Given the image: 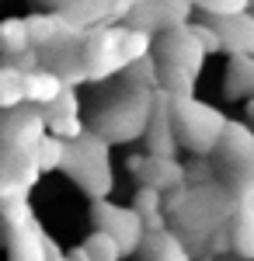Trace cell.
<instances>
[{
  "instance_id": "cell-1",
  "label": "cell",
  "mask_w": 254,
  "mask_h": 261,
  "mask_svg": "<svg viewBox=\"0 0 254 261\" xmlns=\"http://www.w3.org/2000/svg\"><path fill=\"white\" fill-rule=\"evenodd\" d=\"M154 42H157L154 35L133 32L125 24L87 32L80 42V63H84L87 81H108L115 73H125L139 60L154 56Z\"/></svg>"
},
{
  "instance_id": "cell-3",
  "label": "cell",
  "mask_w": 254,
  "mask_h": 261,
  "mask_svg": "<svg viewBox=\"0 0 254 261\" xmlns=\"http://www.w3.org/2000/svg\"><path fill=\"white\" fill-rule=\"evenodd\" d=\"M171 119H174L177 146L192 150L198 157H213L230 129V119L219 108L198 98H171Z\"/></svg>"
},
{
  "instance_id": "cell-23",
  "label": "cell",
  "mask_w": 254,
  "mask_h": 261,
  "mask_svg": "<svg viewBox=\"0 0 254 261\" xmlns=\"http://www.w3.org/2000/svg\"><path fill=\"white\" fill-rule=\"evenodd\" d=\"M0 220L7 223V230H18V226L35 223L28 195H0Z\"/></svg>"
},
{
  "instance_id": "cell-16",
  "label": "cell",
  "mask_w": 254,
  "mask_h": 261,
  "mask_svg": "<svg viewBox=\"0 0 254 261\" xmlns=\"http://www.w3.org/2000/svg\"><path fill=\"white\" fill-rule=\"evenodd\" d=\"M66 91H70V87L63 84V77L53 73V70H45V66L24 77V105H32V108H39V112H45L49 105H56Z\"/></svg>"
},
{
  "instance_id": "cell-11",
  "label": "cell",
  "mask_w": 254,
  "mask_h": 261,
  "mask_svg": "<svg viewBox=\"0 0 254 261\" xmlns=\"http://www.w3.org/2000/svg\"><path fill=\"white\" fill-rule=\"evenodd\" d=\"M146 153L150 157H164V161H177V133H174V119H171V98L164 91H157L154 101V119L146 129Z\"/></svg>"
},
{
  "instance_id": "cell-29",
  "label": "cell",
  "mask_w": 254,
  "mask_h": 261,
  "mask_svg": "<svg viewBox=\"0 0 254 261\" xmlns=\"http://www.w3.org/2000/svg\"><path fill=\"white\" fill-rule=\"evenodd\" d=\"M53 261H70V258H66V254H59V258H53Z\"/></svg>"
},
{
  "instance_id": "cell-15",
  "label": "cell",
  "mask_w": 254,
  "mask_h": 261,
  "mask_svg": "<svg viewBox=\"0 0 254 261\" xmlns=\"http://www.w3.org/2000/svg\"><path fill=\"white\" fill-rule=\"evenodd\" d=\"M213 28H216V35H219V49L230 53V60H237V56H251L254 60V14L216 21Z\"/></svg>"
},
{
  "instance_id": "cell-18",
  "label": "cell",
  "mask_w": 254,
  "mask_h": 261,
  "mask_svg": "<svg viewBox=\"0 0 254 261\" xmlns=\"http://www.w3.org/2000/svg\"><path fill=\"white\" fill-rule=\"evenodd\" d=\"M143 254H146L150 261H192V251H188L185 237H177V233H171V230L146 233Z\"/></svg>"
},
{
  "instance_id": "cell-21",
  "label": "cell",
  "mask_w": 254,
  "mask_h": 261,
  "mask_svg": "<svg viewBox=\"0 0 254 261\" xmlns=\"http://www.w3.org/2000/svg\"><path fill=\"white\" fill-rule=\"evenodd\" d=\"M24 77L28 73L14 70L11 63H0V112L4 115L18 112L21 105H24Z\"/></svg>"
},
{
  "instance_id": "cell-17",
  "label": "cell",
  "mask_w": 254,
  "mask_h": 261,
  "mask_svg": "<svg viewBox=\"0 0 254 261\" xmlns=\"http://www.w3.org/2000/svg\"><path fill=\"white\" fill-rule=\"evenodd\" d=\"M230 244L244 261H254V195L237 199V213L230 223Z\"/></svg>"
},
{
  "instance_id": "cell-30",
  "label": "cell",
  "mask_w": 254,
  "mask_h": 261,
  "mask_svg": "<svg viewBox=\"0 0 254 261\" xmlns=\"http://www.w3.org/2000/svg\"><path fill=\"white\" fill-rule=\"evenodd\" d=\"M0 122H4V119H0Z\"/></svg>"
},
{
  "instance_id": "cell-27",
  "label": "cell",
  "mask_w": 254,
  "mask_h": 261,
  "mask_svg": "<svg viewBox=\"0 0 254 261\" xmlns=\"http://www.w3.org/2000/svg\"><path fill=\"white\" fill-rule=\"evenodd\" d=\"M84 251H87L91 261H122V247H118L108 233H101V230H94V233L84 241Z\"/></svg>"
},
{
  "instance_id": "cell-19",
  "label": "cell",
  "mask_w": 254,
  "mask_h": 261,
  "mask_svg": "<svg viewBox=\"0 0 254 261\" xmlns=\"http://www.w3.org/2000/svg\"><path fill=\"white\" fill-rule=\"evenodd\" d=\"M28 49H32L28 18H4L0 21V56H4V63L21 60Z\"/></svg>"
},
{
  "instance_id": "cell-4",
  "label": "cell",
  "mask_w": 254,
  "mask_h": 261,
  "mask_svg": "<svg viewBox=\"0 0 254 261\" xmlns=\"http://www.w3.org/2000/svg\"><path fill=\"white\" fill-rule=\"evenodd\" d=\"M63 174L73 181L84 195L101 202L112 192V153H108V143L101 136H94V133H84L77 143L66 146Z\"/></svg>"
},
{
  "instance_id": "cell-26",
  "label": "cell",
  "mask_w": 254,
  "mask_h": 261,
  "mask_svg": "<svg viewBox=\"0 0 254 261\" xmlns=\"http://www.w3.org/2000/svg\"><path fill=\"white\" fill-rule=\"evenodd\" d=\"M202 14H209V21H230V18H244V14H251V4L247 0H202L195 4Z\"/></svg>"
},
{
  "instance_id": "cell-9",
  "label": "cell",
  "mask_w": 254,
  "mask_h": 261,
  "mask_svg": "<svg viewBox=\"0 0 254 261\" xmlns=\"http://www.w3.org/2000/svg\"><path fill=\"white\" fill-rule=\"evenodd\" d=\"M125 167L143 181V188H154L160 195H174L181 188H188V171L181 161H164V157H150V153H133Z\"/></svg>"
},
{
  "instance_id": "cell-12",
  "label": "cell",
  "mask_w": 254,
  "mask_h": 261,
  "mask_svg": "<svg viewBox=\"0 0 254 261\" xmlns=\"http://www.w3.org/2000/svg\"><path fill=\"white\" fill-rule=\"evenodd\" d=\"M45 136H49V129H45V115L39 108H18L0 122V143H11L18 150H35Z\"/></svg>"
},
{
  "instance_id": "cell-14",
  "label": "cell",
  "mask_w": 254,
  "mask_h": 261,
  "mask_svg": "<svg viewBox=\"0 0 254 261\" xmlns=\"http://www.w3.org/2000/svg\"><path fill=\"white\" fill-rule=\"evenodd\" d=\"M49 251H53V241L45 237L39 223L18 226L7 237V261H53Z\"/></svg>"
},
{
  "instance_id": "cell-13",
  "label": "cell",
  "mask_w": 254,
  "mask_h": 261,
  "mask_svg": "<svg viewBox=\"0 0 254 261\" xmlns=\"http://www.w3.org/2000/svg\"><path fill=\"white\" fill-rule=\"evenodd\" d=\"M45 129H49V136H56L63 143H77L84 133H91L84 122H80V98L77 91H66L56 105H49L45 112Z\"/></svg>"
},
{
  "instance_id": "cell-10",
  "label": "cell",
  "mask_w": 254,
  "mask_h": 261,
  "mask_svg": "<svg viewBox=\"0 0 254 261\" xmlns=\"http://www.w3.org/2000/svg\"><path fill=\"white\" fill-rule=\"evenodd\" d=\"M42 178L35 150H18L0 143V195H28V188Z\"/></svg>"
},
{
  "instance_id": "cell-24",
  "label": "cell",
  "mask_w": 254,
  "mask_h": 261,
  "mask_svg": "<svg viewBox=\"0 0 254 261\" xmlns=\"http://www.w3.org/2000/svg\"><path fill=\"white\" fill-rule=\"evenodd\" d=\"M66 146H70V143L56 140V136H45V140L35 146V164H39L42 174H49V171H63V161H66Z\"/></svg>"
},
{
  "instance_id": "cell-28",
  "label": "cell",
  "mask_w": 254,
  "mask_h": 261,
  "mask_svg": "<svg viewBox=\"0 0 254 261\" xmlns=\"http://www.w3.org/2000/svg\"><path fill=\"white\" fill-rule=\"evenodd\" d=\"M192 35H195L198 45L206 49V56H209V53H219V35H216V28L209 21H192Z\"/></svg>"
},
{
  "instance_id": "cell-7",
  "label": "cell",
  "mask_w": 254,
  "mask_h": 261,
  "mask_svg": "<svg viewBox=\"0 0 254 261\" xmlns=\"http://www.w3.org/2000/svg\"><path fill=\"white\" fill-rule=\"evenodd\" d=\"M154 60L160 70L167 73H185V77H195L206 63V49L198 45V39L192 35V24L188 28H177V32H164L154 42Z\"/></svg>"
},
{
  "instance_id": "cell-8",
  "label": "cell",
  "mask_w": 254,
  "mask_h": 261,
  "mask_svg": "<svg viewBox=\"0 0 254 261\" xmlns=\"http://www.w3.org/2000/svg\"><path fill=\"white\" fill-rule=\"evenodd\" d=\"M53 11L87 35L98 28H115V21L129 18L133 4L129 0H66V4H56Z\"/></svg>"
},
{
  "instance_id": "cell-6",
  "label": "cell",
  "mask_w": 254,
  "mask_h": 261,
  "mask_svg": "<svg viewBox=\"0 0 254 261\" xmlns=\"http://www.w3.org/2000/svg\"><path fill=\"white\" fill-rule=\"evenodd\" d=\"M91 220H94V230L108 233V237L122 247V258L143 251L146 226H143V220L136 216L133 205H115V202L101 199V202H94V209H91Z\"/></svg>"
},
{
  "instance_id": "cell-22",
  "label": "cell",
  "mask_w": 254,
  "mask_h": 261,
  "mask_svg": "<svg viewBox=\"0 0 254 261\" xmlns=\"http://www.w3.org/2000/svg\"><path fill=\"white\" fill-rule=\"evenodd\" d=\"M192 11H195V4H188V0H160V4H157L160 35H164V32H177V28H188V24H192V21H188Z\"/></svg>"
},
{
  "instance_id": "cell-25",
  "label": "cell",
  "mask_w": 254,
  "mask_h": 261,
  "mask_svg": "<svg viewBox=\"0 0 254 261\" xmlns=\"http://www.w3.org/2000/svg\"><path fill=\"white\" fill-rule=\"evenodd\" d=\"M125 81L129 87H136V91H160V66H157L154 56H146V60H139L136 66H129L125 70Z\"/></svg>"
},
{
  "instance_id": "cell-5",
  "label": "cell",
  "mask_w": 254,
  "mask_h": 261,
  "mask_svg": "<svg viewBox=\"0 0 254 261\" xmlns=\"http://www.w3.org/2000/svg\"><path fill=\"white\" fill-rule=\"evenodd\" d=\"M216 164H219V174H223V188L234 199L254 195V133L247 125L230 122L226 136L216 150Z\"/></svg>"
},
{
  "instance_id": "cell-2",
  "label": "cell",
  "mask_w": 254,
  "mask_h": 261,
  "mask_svg": "<svg viewBox=\"0 0 254 261\" xmlns=\"http://www.w3.org/2000/svg\"><path fill=\"white\" fill-rule=\"evenodd\" d=\"M154 101H157L154 91H136V87H129L125 94H118V98H112L105 108H98V115L91 122V125H94L91 133L101 136L108 146L143 140L146 129H150V119H154Z\"/></svg>"
},
{
  "instance_id": "cell-20",
  "label": "cell",
  "mask_w": 254,
  "mask_h": 261,
  "mask_svg": "<svg viewBox=\"0 0 254 261\" xmlns=\"http://www.w3.org/2000/svg\"><path fill=\"white\" fill-rule=\"evenodd\" d=\"M133 209H136V216L143 220L146 233L167 230V226H164V223H167V209H164V195H160V192H154V188H139Z\"/></svg>"
}]
</instances>
